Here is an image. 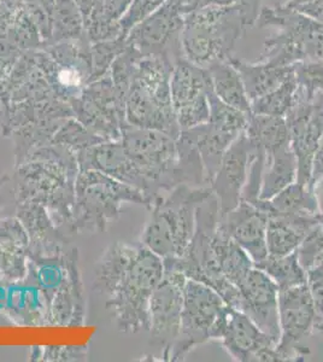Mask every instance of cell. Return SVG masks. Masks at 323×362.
I'll use <instances>...</instances> for the list:
<instances>
[{"instance_id": "cell-41", "label": "cell", "mask_w": 323, "mask_h": 362, "mask_svg": "<svg viewBox=\"0 0 323 362\" xmlns=\"http://www.w3.org/2000/svg\"><path fill=\"white\" fill-rule=\"evenodd\" d=\"M310 1H312V0H286L285 4L290 6V8H298L300 5L307 4Z\"/></svg>"}, {"instance_id": "cell-12", "label": "cell", "mask_w": 323, "mask_h": 362, "mask_svg": "<svg viewBox=\"0 0 323 362\" xmlns=\"http://www.w3.org/2000/svg\"><path fill=\"white\" fill-rule=\"evenodd\" d=\"M319 317L307 285L280 290L278 293V353L285 362L304 361L310 350L303 341L316 329Z\"/></svg>"}, {"instance_id": "cell-3", "label": "cell", "mask_w": 323, "mask_h": 362, "mask_svg": "<svg viewBox=\"0 0 323 362\" xmlns=\"http://www.w3.org/2000/svg\"><path fill=\"white\" fill-rule=\"evenodd\" d=\"M211 194L210 186L177 185L167 196H158L140 242L163 259L180 257L192 240L196 206Z\"/></svg>"}, {"instance_id": "cell-6", "label": "cell", "mask_w": 323, "mask_h": 362, "mask_svg": "<svg viewBox=\"0 0 323 362\" xmlns=\"http://www.w3.org/2000/svg\"><path fill=\"white\" fill-rule=\"evenodd\" d=\"M258 27H276L278 32L266 37L258 61L276 66H293L303 61L323 64V25L286 4L262 8Z\"/></svg>"}, {"instance_id": "cell-35", "label": "cell", "mask_w": 323, "mask_h": 362, "mask_svg": "<svg viewBox=\"0 0 323 362\" xmlns=\"http://www.w3.org/2000/svg\"><path fill=\"white\" fill-rule=\"evenodd\" d=\"M307 285L317 317L323 315V254L307 269Z\"/></svg>"}, {"instance_id": "cell-22", "label": "cell", "mask_w": 323, "mask_h": 362, "mask_svg": "<svg viewBox=\"0 0 323 362\" xmlns=\"http://www.w3.org/2000/svg\"><path fill=\"white\" fill-rule=\"evenodd\" d=\"M317 215H268V254L283 256L297 251L309 230L319 223Z\"/></svg>"}, {"instance_id": "cell-5", "label": "cell", "mask_w": 323, "mask_h": 362, "mask_svg": "<svg viewBox=\"0 0 323 362\" xmlns=\"http://www.w3.org/2000/svg\"><path fill=\"white\" fill-rule=\"evenodd\" d=\"M245 28L237 4L187 13L181 33L184 58L201 68L229 61Z\"/></svg>"}, {"instance_id": "cell-23", "label": "cell", "mask_w": 323, "mask_h": 362, "mask_svg": "<svg viewBox=\"0 0 323 362\" xmlns=\"http://www.w3.org/2000/svg\"><path fill=\"white\" fill-rule=\"evenodd\" d=\"M181 132L196 146L204 167L205 180L208 186H210L220 168L225 151L239 136L223 132L210 122L182 129Z\"/></svg>"}, {"instance_id": "cell-42", "label": "cell", "mask_w": 323, "mask_h": 362, "mask_svg": "<svg viewBox=\"0 0 323 362\" xmlns=\"http://www.w3.org/2000/svg\"><path fill=\"white\" fill-rule=\"evenodd\" d=\"M317 218H319V225H321V227L323 228V213H319V214L317 215Z\"/></svg>"}, {"instance_id": "cell-38", "label": "cell", "mask_w": 323, "mask_h": 362, "mask_svg": "<svg viewBox=\"0 0 323 362\" xmlns=\"http://www.w3.org/2000/svg\"><path fill=\"white\" fill-rule=\"evenodd\" d=\"M295 8L298 10L299 13H304L323 25V0H312L307 4L300 5Z\"/></svg>"}, {"instance_id": "cell-39", "label": "cell", "mask_w": 323, "mask_h": 362, "mask_svg": "<svg viewBox=\"0 0 323 362\" xmlns=\"http://www.w3.org/2000/svg\"><path fill=\"white\" fill-rule=\"evenodd\" d=\"M309 189L312 192V196L315 198L316 206L319 213H323V175L319 177H312L309 181Z\"/></svg>"}, {"instance_id": "cell-32", "label": "cell", "mask_w": 323, "mask_h": 362, "mask_svg": "<svg viewBox=\"0 0 323 362\" xmlns=\"http://www.w3.org/2000/svg\"><path fill=\"white\" fill-rule=\"evenodd\" d=\"M208 100L210 124L223 132L232 133L235 136H240L242 132H245L249 115L222 102L221 99L213 93L211 85L208 90Z\"/></svg>"}, {"instance_id": "cell-43", "label": "cell", "mask_w": 323, "mask_h": 362, "mask_svg": "<svg viewBox=\"0 0 323 362\" xmlns=\"http://www.w3.org/2000/svg\"><path fill=\"white\" fill-rule=\"evenodd\" d=\"M316 325H323V315L322 317H319V320H317V324Z\"/></svg>"}, {"instance_id": "cell-31", "label": "cell", "mask_w": 323, "mask_h": 362, "mask_svg": "<svg viewBox=\"0 0 323 362\" xmlns=\"http://www.w3.org/2000/svg\"><path fill=\"white\" fill-rule=\"evenodd\" d=\"M295 90L297 83L293 73L281 86L259 98L251 100V114L286 117L290 107L295 103Z\"/></svg>"}, {"instance_id": "cell-14", "label": "cell", "mask_w": 323, "mask_h": 362, "mask_svg": "<svg viewBox=\"0 0 323 362\" xmlns=\"http://www.w3.org/2000/svg\"><path fill=\"white\" fill-rule=\"evenodd\" d=\"M209 74L186 58H179L170 80L172 107L181 131L209 122Z\"/></svg>"}, {"instance_id": "cell-24", "label": "cell", "mask_w": 323, "mask_h": 362, "mask_svg": "<svg viewBox=\"0 0 323 362\" xmlns=\"http://www.w3.org/2000/svg\"><path fill=\"white\" fill-rule=\"evenodd\" d=\"M229 62L237 68L242 76L249 102L281 86L293 74V66H276L261 61L246 63L234 56L229 59Z\"/></svg>"}, {"instance_id": "cell-4", "label": "cell", "mask_w": 323, "mask_h": 362, "mask_svg": "<svg viewBox=\"0 0 323 362\" xmlns=\"http://www.w3.org/2000/svg\"><path fill=\"white\" fill-rule=\"evenodd\" d=\"M151 209L153 201L143 191L95 169L80 170L75 181V199L70 232L99 233L119 218L123 204Z\"/></svg>"}, {"instance_id": "cell-10", "label": "cell", "mask_w": 323, "mask_h": 362, "mask_svg": "<svg viewBox=\"0 0 323 362\" xmlns=\"http://www.w3.org/2000/svg\"><path fill=\"white\" fill-rule=\"evenodd\" d=\"M121 144L146 177L153 197L179 185L176 139L160 131L135 127L123 133Z\"/></svg>"}, {"instance_id": "cell-1", "label": "cell", "mask_w": 323, "mask_h": 362, "mask_svg": "<svg viewBox=\"0 0 323 362\" xmlns=\"http://www.w3.org/2000/svg\"><path fill=\"white\" fill-rule=\"evenodd\" d=\"M164 276L163 259L141 242H117L95 267L93 288L124 334L148 329V300Z\"/></svg>"}, {"instance_id": "cell-30", "label": "cell", "mask_w": 323, "mask_h": 362, "mask_svg": "<svg viewBox=\"0 0 323 362\" xmlns=\"http://www.w3.org/2000/svg\"><path fill=\"white\" fill-rule=\"evenodd\" d=\"M256 267L266 272L280 290L307 284V271L299 262L297 251L290 255H268Z\"/></svg>"}, {"instance_id": "cell-19", "label": "cell", "mask_w": 323, "mask_h": 362, "mask_svg": "<svg viewBox=\"0 0 323 362\" xmlns=\"http://www.w3.org/2000/svg\"><path fill=\"white\" fill-rule=\"evenodd\" d=\"M266 225L268 214L264 210L242 201L234 209L221 215L217 227L235 240L256 266L269 255L266 249Z\"/></svg>"}, {"instance_id": "cell-17", "label": "cell", "mask_w": 323, "mask_h": 362, "mask_svg": "<svg viewBox=\"0 0 323 362\" xmlns=\"http://www.w3.org/2000/svg\"><path fill=\"white\" fill-rule=\"evenodd\" d=\"M237 288L240 293L237 310L246 314L264 334L278 343L280 288L274 280L266 272L254 266Z\"/></svg>"}, {"instance_id": "cell-28", "label": "cell", "mask_w": 323, "mask_h": 362, "mask_svg": "<svg viewBox=\"0 0 323 362\" xmlns=\"http://www.w3.org/2000/svg\"><path fill=\"white\" fill-rule=\"evenodd\" d=\"M254 206H259L266 214L317 215L319 210L309 186L295 181L280 191L276 196L263 201L258 199Z\"/></svg>"}, {"instance_id": "cell-37", "label": "cell", "mask_w": 323, "mask_h": 362, "mask_svg": "<svg viewBox=\"0 0 323 362\" xmlns=\"http://www.w3.org/2000/svg\"><path fill=\"white\" fill-rule=\"evenodd\" d=\"M177 1L184 16L201 8H211V6H230L237 3V0H177Z\"/></svg>"}, {"instance_id": "cell-33", "label": "cell", "mask_w": 323, "mask_h": 362, "mask_svg": "<svg viewBox=\"0 0 323 362\" xmlns=\"http://www.w3.org/2000/svg\"><path fill=\"white\" fill-rule=\"evenodd\" d=\"M297 90L295 97L303 100H312L323 93V64L312 61H303L293 64Z\"/></svg>"}, {"instance_id": "cell-18", "label": "cell", "mask_w": 323, "mask_h": 362, "mask_svg": "<svg viewBox=\"0 0 323 362\" xmlns=\"http://www.w3.org/2000/svg\"><path fill=\"white\" fill-rule=\"evenodd\" d=\"M251 151L252 141L245 132H242L225 151L220 168L210 184L221 215L228 213L242 202V189L249 174Z\"/></svg>"}, {"instance_id": "cell-26", "label": "cell", "mask_w": 323, "mask_h": 362, "mask_svg": "<svg viewBox=\"0 0 323 362\" xmlns=\"http://www.w3.org/2000/svg\"><path fill=\"white\" fill-rule=\"evenodd\" d=\"M205 69L208 70L210 85L213 93L221 99L222 102L249 115V99L237 68L229 61H225L213 63Z\"/></svg>"}, {"instance_id": "cell-8", "label": "cell", "mask_w": 323, "mask_h": 362, "mask_svg": "<svg viewBox=\"0 0 323 362\" xmlns=\"http://www.w3.org/2000/svg\"><path fill=\"white\" fill-rule=\"evenodd\" d=\"M220 218L221 211L218 202L215 194H211L196 206V226L189 247L180 257L164 259V269H175L181 272L187 279L208 285L229 307L237 309L240 300L239 288L223 276L213 252V238Z\"/></svg>"}, {"instance_id": "cell-27", "label": "cell", "mask_w": 323, "mask_h": 362, "mask_svg": "<svg viewBox=\"0 0 323 362\" xmlns=\"http://www.w3.org/2000/svg\"><path fill=\"white\" fill-rule=\"evenodd\" d=\"M213 247L223 276L229 283L239 288L254 267V261L235 240L218 230V227L213 235Z\"/></svg>"}, {"instance_id": "cell-44", "label": "cell", "mask_w": 323, "mask_h": 362, "mask_svg": "<svg viewBox=\"0 0 323 362\" xmlns=\"http://www.w3.org/2000/svg\"><path fill=\"white\" fill-rule=\"evenodd\" d=\"M317 331H319V332H321V334H323V329H317Z\"/></svg>"}, {"instance_id": "cell-29", "label": "cell", "mask_w": 323, "mask_h": 362, "mask_svg": "<svg viewBox=\"0 0 323 362\" xmlns=\"http://www.w3.org/2000/svg\"><path fill=\"white\" fill-rule=\"evenodd\" d=\"M245 134L264 153H271L290 145L285 117L249 114Z\"/></svg>"}, {"instance_id": "cell-34", "label": "cell", "mask_w": 323, "mask_h": 362, "mask_svg": "<svg viewBox=\"0 0 323 362\" xmlns=\"http://www.w3.org/2000/svg\"><path fill=\"white\" fill-rule=\"evenodd\" d=\"M323 254V228L319 223L315 227H312L309 233L305 235L303 242L297 249L299 262L307 271L311 264L315 262V259Z\"/></svg>"}, {"instance_id": "cell-7", "label": "cell", "mask_w": 323, "mask_h": 362, "mask_svg": "<svg viewBox=\"0 0 323 362\" xmlns=\"http://www.w3.org/2000/svg\"><path fill=\"white\" fill-rule=\"evenodd\" d=\"M28 274L45 300L49 324L81 325L85 314L75 249L49 256H28Z\"/></svg>"}, {"instance_id": "cell-11", "label": "cell", "mask_w": 323, "mask_h": 362, "mask_svg": "<svg viewBox=\"0 0 323 362\" xmlns=\"http://www.w3.org/2000/svg\"><path fill=\"white\" fill-rule=\"evenodd\" d=\"M227 307L225 300L213 288L196 280H187L180 332L170 350L169 361H181L196 346L209 341L213 322Z\"/></svg>"}, {"instance_id": "cell-15", "label": "cell", "mask_w": 323, "mask_h": 362, "mask_svg": "<svg viewBox=\"0 0 323 362\" xmlns=\"http://www.w3.org/2000/svg\"><path fill=\"white\" fill-rule=\"evenodd\" d=\"M290 148L298 163L299 184L307 185L311 179L312 160L323 136V93L312 100L295 98L286 117Z\"/></svg>"}, {"instance_id": "cell-9", "label": "cell", "mask_w": 323, "mask_h": 362, "mask_svg": "<svg viewBox=\"0 0 323 362\" xmlns=\"http://www.w3.org/2000/svg\"><path fill=\"white\" fill-rule=\"evenodd\" d=\"M172 68L167 59L145 66L129 98L128 119L134 127L155 129L177 139L181 129L172 107Z\"/></svg>"}, {"instance_id": "cell-21", "label": "cell", "mask_w": 323, "mask_h": 362, "mask_svg": "<svg viewBox=\"0 0 323 362\" xmlns=\"http://www.w3.org/2000/svg\"><path fill=\"white\" fill-rule=\"evenodd\" d=\"M28 233L20 218L0 220V283L13 284L28 276Z\"/></svg>"}, {"instance_id": "cell-40", "label": "cell", "mask_w": 323, "mask_h": 362, "mask_svg": "<svg viewBox=\"0 0 323 362\" xmlns=\"http://www.w3.org/2000/svg\"><path fill=\"white\" fill-rule=\"evenodd\" d=\"M323 175V136L319 140V146L316 148L314 160H312V169H311V179ZM310 179V180H311Z\"/></svg>"}, {"instance_id": "cell-25", "label": "cell", "mask_w": 323, "mask_h": 362, "mask_svg": "<svg viewBox=\"0 0 323 362\" xmlns=\"http://www.w3.org/2000/svg\"><path fill=\"white\" fill-rule=\"evenodd\" d=\"M266 153L259 199L268 201L297 181L298 163L290 145Z\"/></svg>"}, {"instance_id": "cell-2", "label": "cell", "mask_w": 323, "mask_h": 362, "mask_svg": "<svg viewBox=\"0 0 323 362\" xmlns=\"http://www.w3.org/2000/svg\"><path fill=\"white\" fill-rule=\"evenodd\" d=\"M78 172L76 157L68 148L57 144L35 148L16 165L0 192H8L15 206L22 203L44 206L59 228L70 232Z\"/></svg>"}, {"instance_id": "cell-16", "label": "cell", "mask_w": 323, "mask_h": 362, "mask_svg": "<svg viewBox=\"0 0 323 362\" xmlns=\"http://www.w3.org/2000/svg\"><path fill=\"white\" fill-rule=\"evenodd\" d=\"M221 343L234 361L285 362L278 353V343L237 309L229 312Z\"/></svg>"}, {"instance_id": "cell-36", "label": "cell", "mask_w": 323, "mask_h": 362, "mask_svg": "<svg viewBox=\"0 0 323 362\" xmlns=\"http://www.w3.org/2000/svg\"><path fill=\"white\" fill-rule=\"evenodd\" d=\"M41 356L45 360H78L86 355L85 349L78 346H47Z\"/></svg>"}, {"instance_id": "cell-20", "label": "cell", "mask_w": 323, "mask_h": 362, "mask_svg": "<svg viewBox=\"0 0 323 362\" xmlns=\"http://www.w3.org/2000/svg\"><path fill=\"white\" fill-rule=\"evenodd\" d=\"M80 170L95 169L107 174L116 180L133 186L155 202L146 177L138 165L128 157L121 141H102L95 146L85 148L75 155Z\"/></svg>"}, {"instance_id": "cell-13", "label": "cell", "mask_w": 323, "mask_h": 362, "mask_svg": "<svg viewBox=\"0 0 323 362\" xmlns=\"http://www.w3.org/2000/svg\"><path fill=\"white\" fill-rule=\"evenodd\" d=\"M187 280L181 272L164 269L163 278L148 300V331L152 343L163 348V358L167 361L180 332L184 290Z\"/></svg>"}]
</instances>
